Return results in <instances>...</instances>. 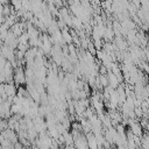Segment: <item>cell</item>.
<instances>
[{
    "mask_svg": "<svg viewBox=\"0 0 149 149\" xmlns=\"http://www.w3.org/2000/svg\"><path fill=\"white\" fill-rule=\"evenodd\" d=\"M26 72H23L22 68H17L16 71L14 72V81L17 84V85H21L26 81Z\"/></svg>",
    "mask_w": 149,
    "mask_h": 149,
    "instance_id": "6da1fadb",
    "label": "cell"
},
{
    "mask_svg": "<svg viewBox=\"0 0 149 149\" xmlns=\"http://www.w3.org/2000/svg\"><path fill=\"white\" fill-rule=\"evenodd\" d=\"M62 35H63V38H64L65 42H71V40H72V38H71V35H70L66 30H63V31H62Z\"/></svg>",
    "mask_w": 149,
    "mask_h": 149,
    "instance_id": "7a4b0ae2",
    "label": "cell"
},
{
    "mask_svg": "<svg viewBox=\"0 0 149 149\" xmlns=\"http://www.w3.org/2000/svg\"><path fill=\"white\" fill-rule=\"evenodd\" d=\"M98 149H106V148H105V147H99Z\"/></svg>",
    "mask_w": 149,
    "mask_h": 149,
    "instance_id": "3957f363",
    "label": "cell"
}]
</instances>
